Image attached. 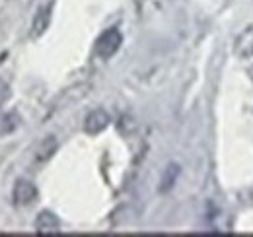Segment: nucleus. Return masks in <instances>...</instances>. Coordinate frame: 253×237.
I'll use <instances>...</instances> for the list:
<instances>
[{
    "label": "nucleus",
    "instance_id": "4",
    "mask_svg": "<svg viewBox=\"0 0 253 237\" xmlns=\"http://www.w3.org/2000/svg\"><path fill=\"white\" fill-rule=\"evenodd\" d=\"M109 120L111 118H109V115L103 109H95L84 120V130L88 134H99L101 130H105L109 126Z\"/></svg>",
    "mask_w": 253,
    "mask_h": 237
},
{
    "label": "nucleus",
    "instance_id": "1",
    "mask_svg": "<svg viewBox=\"0 0 253 237\" xmlns=\"http://www.w3.org/2000/svg\"><path fill=\"white\" fill-rule=\"evenodd\" d=\"M123 43V37H121V31L117 28H109L107 31H103L95 43V53L99 59H111L119 47Z\"/></svg>",
    "mask_w": 253,
    "mask_h": 237
},
{
    "label": "nucleus",
    "instance_id": "7",
    "mask_svg": "<svg viewBox=\"0 0 253 237\" xmlns=\"http://www.w3.org/2000/svg\"><path fill=\"white\" fill-rule=\"evenodd\" d=\"M179 173H181V167L177 163H168L164 173H162V179H160V193H169L175 187V183L179 179Z\"/></svg>",
    "mask_w": 253,
    "mask_h": 237
},
{
    "label": "nucleus",
    "instance_id": "8",
    "mask_svg": "<svg viewBox=\"0 0 253 237\" xmlns=\"http://www.w3.org/2000/svg\"><path fill=\"white\" fill-rule=\"evenodd\" d=\"M57 150V140L55 136H47L45 140H41V144L37 146V152H35V159L37 161H47Z\"/></svg>",
    "mask_w": 253,
    "mask_h": 237
},
{
    "label": "nucleus",
    "instance_id": "10",
    "mask_svg": "<svg viewBox=\"0 0 253 237\" xmlns=\"http://www.w3.org/2000/svg\"><path fill=\"white\" fill-rule=\"evenodd\" d=\"M250 76H252V80H253V66L250 68Z\"/></svg>",
    "mask_w": 253,
    "mask_h": 237
},
{
    "label": "nucleus",
    "instance_id": "5",
    "mask_svg": "<svg viewBox=\"0 0 253 237\" xmlns=\"http://www.w3.org/2000/svg\"><path fill=\"white\" fill-rule=\"evenodd\" d=\"M234 49H236V55L240 59H250V57H253V26L246 28V30L238 35Z\"/></svg>",
    "mask_w": 253,
    "mask_h": 237
},
{
    "label": "nucleus",
    "instance_id": "3",
    "mask_svg": "<svg viewBox=\"0 0 253 237\" xmlns=\"http://www.w3.org/2000/svg\"><path fill=\"white\" fill-rule=\"evenodd\" d=\"M35 232H37L39 236H53V234H59V232H61V222H59V218H57L53 212L43 210V212L37 216V220H35Z\"/></svg>",
    "mask_w": 253,
    "mask_h": 237
},
{
    "label": "nucleus",
    "instance_id": "9",
    "mask_svg": "<svg viewBox=\"0 0 253 237\" xmlns=\"http://www.w3.org/2000/svg\"><path fill=\"white\" fill-rule=\"evenodd\" d=\"M16 115L14 113H10V115H6V117L2 118V126H0V130L2 132H12L16 126H18V120H16Z\"/></svg>",
    "mask_w": 253,
    "mask_h": 237
},
{
    "label": "nucleus",
    "instance_id": "2",
    "mask_svg": "<svg viewBox=\"0 0 253 237\" xmlns=\"http://www.w3.org/2000/svg\"><path fill=\"white\" fill-rule=\"evenodd\" d=\"M12 198H14L16 206H30L33 200L37 198V187L33 185L32 181H28V179H20L14 185Z\"/></svg>",
    "mask_w": 253,
    "mask_h": 237
},
{
    "label": "nucleus",
    "instance_id": "6",
    "mask_svg": "<svg viewBox=\"0 0 253 237\" xmlns=\"http://www.w3.org/2000/svg\"><path fill=\"white\" fill-rule=\"evenodd\" d=\"M51 12H53V2H49V4H45V6H41L39 10H37V14H35V18H33V35H43L47 28H49V24H51Z\"/></svg>",
    "mask_w": 253,
    "mask_h": 237
}]
</instances>
